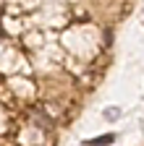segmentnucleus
Returning a JSON list of instances; mask_svg holds the SVG:
<instances>
[{
	"label": "nucleus",
	"instance_id": "f257e3e1",
	"mask_svg": "<svg viewBox=\"0 0 144 146\" xmlns=\"http://www.w3.org/2000/svg\"><path fill=\"white\" fill-rule=\"evenodd\" d=\"M113 141H115L113 133H105V136H97V138H92V141H86L84 146H107V143H113Z\"/></svg>",
	"mask_w": 144,
	"mask_h": 146
}]
</instances>
